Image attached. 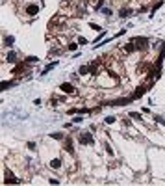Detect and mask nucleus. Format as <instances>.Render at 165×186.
I'll return each instance as SVG.
<instances>
[{
	"instance_id": "f257e3e1",
	"label": "nucleus",
	"mask_w": 165,
	"mask_h": 186,
	"mask_svg": "<svg viewBox=\"0 0 165 186\" xmlns=\"http://www.w3.org/2000/svg\"><path fill=\"white\" fill-rule=\"evenodd\" d=\"M132 43L135 45L137 50H145V49L148 47V37H133Z\"/></svg>"
},
{
	"instance_id": "f03ea898",
	"label": "nucleus",
	"mask_w": 165,
	"mask_h": 186,
	"mask_svg": "<svg viewBox=\"0 0 165 186\" xmlns=\"http://www.w3.org/2000/svg\"><path fill=\"white\" fill-rule=\"evenodd\" d=\"M152 86V82H148V84H145V86H139V88L133 91V95H132V99H139V97H143L145 93H148V88Z\"/></svg>"
},
{
	"instance_id": "7ed1b4c3",
	"label": "nucleus",
	"mask_w": 165,
	"mask_h": 186,
	"mask_svg": "<svg viewBox=\"0 0 165 186\" xmlns=\"http://www.w3.org/2000/svg\"><path fill=\"white\" fill-rule=\"evenodd\" d=\"M4 183H11V184H19V183H22L21 179H17V177L13 175V173L9 171V169H6V173H4Z\"/></svg>"
},
{
	"instance_id": "20e7f679",
	"label": "nucleus",
	"mask_w": 165,
	"mask_h": 186,
	"mask_svg": "<svg viewBox=\"0 0 165 186\" xmlns=\"http://www.w3.org/2000/svg\"><path fill=\"white\" fill-rule=\"evenodd\" d=\"M133 101L132 97H123V99H113L111 102H109V106H124V104H130Z\"/></svg>"
},
{
	"instance_id": "39448f33",
	"label": "nucleus",
	"mask_w": 165,
	"mask_h": 186,
	"mask_svg": "<svg viewBox=\"0 0 165 186\" xmlns=\"http://www.w3.org/2000/svg\"><path fill=\"white\" fill-rule=\"evenodd\" d=\"M60 89H61L63 93H69V95H76V93H78L76 88H74L72 84H69V82H63V84L60 86Z\"/></svg>"
},
{
	"instance_id": "423d86ee",
	"label": "nucleus",
	"mask_w": 165,
	"mask_h": 186,
	"mask_svg": "<svg viewBox=\"0 0 165 186\" xmlns=\"http://www.w3.org/2000/svg\"><path fill=\"white\" fill-rule=\"evenodd\" d=\"M78 140H80V143H84V145H91V143H93V138L89 136L87 132H80Z\"/></svg>"
},
{
	"instance_id": "0eeeda50",
	"label": "nucleus",
	"mask_w": 165,
	"mask_h": 186,
	"mask_svg": "<svg viewBox=\"0 0 165 186\" xmlns=\"http://www.w3.org/2000/svg\"><path fill=\"white\" fill-rule=\"evenodd\" d=\"M121 50H123V54H132V52H135V45H133V43L130 41V43H126V45H123L121 47Z\"/></svg>"
},
{
	"instance_id": "6e6552de",
	"label": "nucleus",
	"mask_w": 165,
	"mask_h": 186,
	"mask_svg": "<svg viewBox=\"0 0 165 186\" xmlns=\"http://www.w3.org/2000/svg\"><path fill=\"white\" fill-rule=\"evenodd\" d=\"M24 11H26V15H37L39 13V6H34V4H30V6H26L24 7Z\"/></svg>"
},
{
	"instance_id": "1a4fd4ad",
	"label": "nucleus",
	"mask_w": 165,
	"mask_h": 186,
	"mask_svg": "<svg viewBox=\"0 0 165 186\" xmlns=\"http://www.w3.org/2000/svg\"><path fill=\"white\" fill-rule=\"evenodd\" d=\"M65 151L69 155H74V149H72V140L70 138H65Z\"/></svg>"
},
{
	"instance_id": "9d476101",
	"label": "nucleus",
	"mask_w": 165,
	"mask_h": 186,
	"mask_svg": "<svg viewBox=\"0 0 165 186\" xmlns=\"http://www.w3.org/2000/svg\"><path fill=\"white\" fill-rule=\"evenodd\" d=\"M48 166H50L52 169H60V168H61V160H60V158H52Z\"/></svg>"
},
{
	"instance_id": "9b49d317",
	"label": "nucleus",
	"mask_w": 165,
	"mask_h": 186,
	"mask_svg": "<svg viewBox=\"0 0 165 186\" xmlns=\"http://www.w3.org/2000/svg\"><path fill=\"white\" fill-rule=\"evenodd\" d=\"M21 71H26V62H22V63H19L17 67L13 69V74H19Z\"/></svg>"
},
{
	"instance_id": "f8f14e48",
	"label": "nucleus",
	"mask_w": 165,
	"mask_h": 186,
	"mask_svg": "<svg viewBox=\"0 0 165 186\" xmlns=\"http://www.w3.org/2000/svg\"><path fill=\"white\" fill-rule=\"evenodd\" d=\"M78 74H80V76H85V74H89V65H82L80 69H78Z\"/></svg>"
},
{
	"instance_id": "ddd939ff",
	"label": "nucleus",
	"mask_w": 165,
	"mask_h": 186,
	"mask_svg": "<svg viewBox=\"0 0 165 186\" xmlns=\"http://www.w3.org/2000/svg\"><path fill=\"white\" fill-rule=\"evenodd\" d=\"M13 43H15V37H13V35H7V37L4 39V45H6V47H11Z\"/></svg>"
},
{
	"instance_id": "4468645a",
	"label": "nucleus",
	"mask_w": 165,
	"mask_h": 186,
	"mask_svg": "<svg viewBox=\"0 0 165 186\" xmlns=\"http://www.w3.org/2000/svg\"><path fill=\"white\" fill-rule=\"evenodd\" d=\"M130 15H132V9H126V7H124V9H121V15H119V17L121 19H126V17H130Z\"/></svg>"
},
{
	"instance_id": "2eb2a0df",
	"label": "nucleus",
	"mask_w": 165,
	"mask_h": 186,
	"mask_svg": "<svg viewBox=\"0 0 165 186\" xmlns=\"http://www.w3.org/2000/svg\"><path fill=\"white\" fill-rule=\"evenodd\" d=\"M56 65H58V62H52V63H48V65H46L45 69H43V74H46V73H48V71H52V69H54V67H56Z\"/></svg>"
},
{
	"instance_id": "dca6fc26",
	"label": "nucleus",
	"mask_w": 165,
	"mask_h": 186,
	"mask_svg": "<svg viewBox=\"0 0 165 186\" xmlns=\"http://www.w3.org/2000/svg\"><path fill=\"white\" fill-rule=\"evenodd\" d=\"M24 62H26V63H37L39 58H37V56H28V58H24Z\"/></svg>"
},
{
	"instance_id": "f3484780",
	"label": "nucleus",
	"mask_w": 165,
	"mask_h": 186,
	"mask_svg": "<svg viewBox=\"0 0 165 186\" xmlns=\"http://www.w3.org/2000/svg\"><path fill=\"white\" fill-rule=\"evenodd\" d=\"M15 58H17V56H15V52H9V54H7V58H6V62H9V63H15V62H17Z\"/></svg>"
},
{
	"instance_id": "a211bd4d",
	"label": "nucleus",
	"mask_w": 165,
	"mask_h": 186,
	"mask_svg": "<svg viewBox=\"0 0 165 186\" xmlns=\"http://www.w3.org/2000/svg\"><path fill=\"white\" fill-rule=\"evenodd\" d=\"M128 117H132V119H137V121H139L143 116H141V114H137V112H130V114H128Z\"/></svg>"
},
{
	"instance_id": "6ab92c4d",
	"label": "nucleus",
	"mask_w": 165,
	"mask_h": 186,
	"mask_svg": "<svg viewBox=\"0 0 165 186\" xmlns=\"http://www.w3.org/2000/svg\"><path fill=\"white\" fill-rule=\"evenodd\" d=\"M50 138H54V140H63V134H61V132H54V134H50Z\"/></svg>"
},
{
	"instance_id": "aec40b11",
	"label": "nucleus",
	"mask_w": 165,
	"mask_h": 186,
	"mask_svg": "<svg viewBox=\"0 0 165 186\" xmlns=\"http://www.w3.org/2000/svg\"><path fill=\"white\" fill-rule=\"evenodd\" d=\"M76 47H78V43H69V45H67V50H76Z\"/></svg>"
},
{
	"instance_id": "412c9836",
	"label": "nucleus",
	"mask_w": 165,
	"mask_h": 186,
	"mask_svg": "<svg viewBox=\"0 0 165 186\" xmlns=\"http://www.w3.org/2000/svg\"><path fill=\"white\" fill-rule=\"evenodd\" d=\"M15 82H2V89H7L9 86H13Z\"/></svg>"
},
{
	"instance_id": "4be33fe9",
	"label": "nucleus",
	"mask_w": 165,
	"mask_h": 186,
	"mask_svg": "<svg viewBox=\"0 0 165 186\" xmlns=\"http://www.w3.org/2000/svg\"><path fill=\"white\" fill-rule=\"evenodd\" d=\"M78 45H87V39L85 37H78Z\"/></svg>"
},
{
	"instance_id": "5701e85b",
	"label": "nucleus",
	"mask_w": 165,
	"mask_h": 186,
	"mask_svg": "<svg viewBox=\"0 0 165 186\" xmlns=\"http://www.w3.org/2000/svg\"><path fill=\"white\" fill-rule=\"evenodd\" d=\"M106 123H108V125H111V123H115V117H113V116H109V117H106Z\"/></svg>"
},
{
	"instance_id": "b1692460",
	"label": "nucleus",
	"mask_w": 165,
	"mask_h": 186,
	"mask_svg": "<svg viewBox=\"0 0 165 186\" xmlns=\"http://www.w3.org/2000/svg\"><path fill=\"white\" fill-rule=\"evenodd\" d=\"M89 26H91V28H93V30H97V32H99V30H102V28H100V26H99V24H95V22H89Z\"/></svg>"
},
{
	"instance_id": "393cba45",
	"label": "nucleus",
	"mask_w": 165,
	"mask_h": 186,
	"mask_svg": "<svg viewBox=\"0 0 165 186\" xmlns=\"http://www.w3.org/2000/svg\"><path fill=\"white\" fill-rule=\"evenodd\" d=\"M82 121H84V117H82V116H78V117H74V123H82Z\"/></svg>"
},
{
	"instance_id": "a878e982",
	"label": "nucleus",
	"mask_w": 165,
	"mask_h": 186,
	"mask_svg": "<svg viewBox=\"0 0 165 186\" xmlns=\"http://www.w3.org/2000/svg\"><path fill=\"white\" fill-rule=\"evenodd\" d=\"M48 183L50 184H60V181H58V179H48Z\"/></svg>"
}]
</instances>
